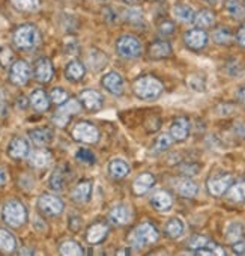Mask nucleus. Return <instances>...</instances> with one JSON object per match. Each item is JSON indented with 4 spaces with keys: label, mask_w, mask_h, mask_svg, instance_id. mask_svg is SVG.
<instances>
[{
    "label": "nucleus",
    "mask_w": 245,
    "mask_h": 256,
    "mask_svg": "<svg viewBox=\"0 0 245 256\" xmlns=\"http://www.w3.org/2000/svg\"><path fill=\"white\" fill-rule=\"evenodd\" d=\"M163 83L154 76H143L134 82V94L140 100H155L163 94Z\"/></svg>",
    "instance_id": "obj_1"
},
{
    "label": "nucleus",
    "mask_w": 245,
    "mask_h": 256,
    "mask_svg": "<svg viewBox=\"0 0 245 256\" xmlns=\"http://www.w3.org/2000/svg\"><path fill=\"white\" fill-rule=\"evenodd\" d=\"M160 238V234H158V229L152 224V223H142L139 224L131 236H130V244L134 247V248H143L146 246H151L154 242H157Z\"/></svg>",
    "instance_id": "obj_2"
},
{
    "label": "nucleus",
    "mask_w": 245,
    "mask_h": 256,
    "mask_svg": "<svg viewBox=\"0 0 245 256\" xmlns=\"http://www.w3.org/2000/svg\"><path fill=\"white\" fill-rule=\"evenodd\" d=\"M39 32L35 26L30 24H24L21 28H18L14 34V42L18 48L23 50H30L33 47H36L39 44Z\"/></svg>",
    "instance_id": "obj_3"
},
{
    "label": "nucleus",
    "mask_w": 245,
    "mask_h": 256,
    "mask_svg": "<svg viewBox=\"0 0 245 256\" xmlns=\"http://www.w3.org/2000/svg\"><path fill=\"white\" fill-rule=\"evenodd\" d=\"M2 217L3 220L9 224V226H21L26 218H27V212H26V208L21 202L18 200H9L3 205V210H2Z\"/></svg>",
    "instance_id": "obj_4"
},
{
    "label": "nucleus",
    "mask_w": 245,
    "mask_h": 256,
    "mask_svg": "<svg viewBox=\"0 0 245 256\" xmlns=\"http://www.w3.org/2000/svg\"><path fill=\"white\" fill-rule=\"evenodd\" d=\"M116 48H117V53L122 58H127V59H136L143 52L142 42L136 36H133V35L120 36L117 40V42H116Z\"/></svg>",
    "instance_id": "obj_5"
},
{
    "label": "nucleus",
    "mask_w": 245,
    "mask_h": 256,
    "mask_svg": "<svg viewBox=\"0 0 245 256\" xmlns=\"http://www.w3.org/2000/svg\"><path fill=\"white\" fill-rule=\"evenodd\" d=\"M72 136L78 142L92 145V144L98 142L99 132H98V128L90 122H78L72 130Z\"/></svg>",
    "instance_id": "obj_6"
},
{
    "label": "nucleus",
    "mask_w": 245,
    "mask_h": 256,
    "mask_svg": "<svg viewBox=\"0 0 245 256\" xmlns=\"http://www.w3.org/2000/svg\"><path fill=\"white\" fill-rule=\"evenodd\" d=\"M233 182V176L232 174H227V172H221V174H215L212 176L208 178V182H206V187H208V192L212 194V196H223L227 188L230 187V184Z\"/></svg>",
    "instance_id": "obj_7"
},
{
    "label": "nucleus",
    "mask_w": 245,
    "mask_h": 256,
    "mask_svg": "<svg viewBox=\"0 0 245 256\" xmlns=\"http://www.w3.org/2000/svg\"><path fill=\"white\" fill-rule=\"evenodd\" d=\"M80 110H81L80 102L77 100H69L68 102H65L63 106L59 107V110L56 112V114L53 118V122L57 126H65L69 122V119L72 118V114L78 113Z\"/></svg>",
    "instance_id": "obj_8"
},
{
    "label": "nucleus",
    "mask_w": 245,
    "mask_h": 256,
    "mask_svg": "<svg viewBox=\"0 0 245 256\" xmlns=\"http://www.w3.org/2000/svg\"><path fill=\"white\" fill-rule=\"evenodd\" d=\"M38 206L47 216H59L63 211V202L53 194H42L38 199Z\"/></svg>",
    "instance_id": "obj_9"
},
{
    "label": "nucleus",
    "mask_w": 245,
    "mask_h": 256,
    "mask_svg": "<svg viewBox=\"0 0 245 256\" xmlns=\"http://www.w3.org/2000/svg\"><path fill=\"white\" fill-rule=\"evenodd\" d=\"M9 78L14 84H18V86L26 84L30 78V68H29L27 62H24V60L14 62L9 70Z\"/></svg>",
    "instance_id": "obj_10"
},
{
    "label": "nucleus",
    "mask_w": 245,
    "mask_h": 256,
    "mask_svg": "<svg viewBox=\"0 0 245 256\" xmlns=\"http://www.w3.org/2000/svg\"><path fill=\"white\" fill-rule=\"evenodd\" d=\"M102 86L113 95H122L125 90V82H124V77H122L119 72H107L102 80H101Z\"/></svg>",
    "instance_id": "obj_11"
},
{
    "label": "nucleus",
    "mask_w": 245,
    "mask_h": 256,
    "mask_svg": "<svg viewBox=\"0 0 245 256\" xmlns=\"http://www.w3.org/2000/svg\"><path fill=\"white\" fill-rule=\"evenodd\" d=\"M187 47H190L191 50H202L206 47L208 44V34L203 29H191L185 34L184 36Z\"/></svg>",
    "instance_id": "obj_12"
},
{
    "label": "nucleus",
    "mask_w": 245,
    "mask_h": 256,
    "mask_svg": "<svg viewBox=\"0 0 245 256\" xmlns=\"http://www.w3.org/2000/svg\"><path fill=\"white\" fill-rule=\"evenodd\" d=\"M190 134V120L184 116L176 118L170 126V136L173 142H184Z\"/></svg>",
    "instance_id": "obj_13"
},
{
    "label": "nucleus",
    "mask_w": 245,
    "mask_h": 256,
    "mask_svg": "<svg viewBox=\"0 0 245 256\" xmlns=\"http://www.w3.org/2000/svg\"><path fill=\"white\" fill-rule=\"evenodd\" d=\"M155 182H157L155 176H154L152 174H149V172H145V174L139 175V176L134 180V182H133V190H134V193H136L137 196H142V194H146V193L155 186Z\"/></svg>",
    "instance_id": "obj_14"
},
{
    "label": "nucleus",
    "mask_w": 245,
    "mask_h": 256,
    "mask_svg": "<svg viewBox=\"0 0 245 256\" xmlns=\"http://www.w3.org/2000/svg\"><path fill=\"white\" fill-rule=\"evenodd\" d=\"M80 101L81 104L92 112H96L102 107V96L99 92L92 90V89H86L80 94Z\"/></svg>",
    "instance_id": "obj_15"
},
{
    "label": "nucleus",
    "mask_w": 245,
    "mask_h": 256,
    "mask_svg": "<svg viewBox=\"0 0 245 256\" xmlns=\"http://www.w3.org/2000/svg\"><path fill=\"white\" fill-rule=\"evenodd\" d=\"M108 217L116 224H128L133 220V211L127 205H117L110 211Z\"/></svg>",
    "instance_id": "obj_16"
},
{
    "label": "nucleus",
    "mask_w": 245,
    "mask_h": 256,
    "mask_svg": "<svg viewBox=\"0 0 245 256\" xmlns=\"http://www.w3.org/2000/svg\"><path fill=\"white\" fill-rule=\"evenodd\" d=\"M175 188H176V192L182 198H187V199H193L199 193V186L193 180H190V178H181V180H178L176 184H175Z\"/></svg>",
    "instance_id": "obj_17"
},
{
    "label": "nucleus",
    "mask_w": 245,
    "mask_h": 256,
    "mask_svg": "<svg viewBox=\"0 0 245 256\" xmlns=\"http://www.w3.org/2000/svg\"><path fill=\"white\" fill-rule=\"evenodd\" d=\"M35 77L38 82L41 83H47L51 80L53 77V65L48 59L41 58L39 60H36L35 64Z\"/></svg>",
    "instance_id": "obj_18"
},
{
    "label": "nucleus",
    "mask_w": 245,
    "mask_h": 256,
    "mask_svg": "<svg viewBox=\"0 0 245 256\" xmlns=\"http://www.w3.org/2000/svg\"><path fill=\"white\" fill-rule=\"evenodd\" d=\"M151 204H152V206H154L157 211H160V212H167V211L173 206V199H172V196H170L167 192L160 190V192H157V193L152 194Z\"/></svg>",
    "instance_id": "obj_19"
},
{
    "label": "nucleus",
    "mask_w": 245,
    "mask_h": 256,
    "mask_svg": "<svg viewBox=\"0 0 245 256\" xmlns=\"http://www.w3.org/2000/svg\"><path fill=\"white\" fill-rule=\"evenodd\" d=\"M149 56L152 59H164V58H169L172 54V46L167 42V41H154L151 46H149V50H148Z\"/></svg>",
    "instance_id": "obj_20"
},
{
    "label": "nucleus",
    "mask_w": 245,
    "mask_h": 256,
    "mask_svg": "<svg viewBox=\"0 0 245 256\" xmlns=\"http://www.w3.org/2000/svg\"><path fill=\"white\" fill-rule=\"evenodd\" d=\"M227 200L233 202V204H241L245 200V181L239 180L236 182H232L230 187L226 192Z\"/></svg>",
    "instance_id": "obj_21"
},
{
    "label": "nucleus",
    "mask_w": 245,
    "mask_h": 256,
    "mask_svg": "<svg viewBox=\"0 0 245 256\" xmlns=\"http://www.w3.org/2000/svg\"><path fill=\"white\" fill-rule=\"evenodd\" d=\"M108 174L114 178V180H124L128 174H130V166L125 160L120 158H114L108 164Z\"/></svg>",
    "instance_id": "obj_22"
},
{
    "label": "nucleus",
    "mask_w": 245,
    "mask_h": 256,
    "mask_svg": "<svg viewBox=\"0 0 245 256\" xmlns=\"http://www.w3.org/2000/svg\"><path fill=\"white\" fill-rule=\"evenodd\" d=\"M8 154L12 158H23L29 154V144L27 140L21 139V138H15L11 140L9 146H8Z\"/></svg>",
    "instance_id": "obj_23"
},
{
    "label": "nucleus",
    "mask_w": 245,
    "mask_h": 256,
    "mask_svg": "<svg viewBox=\"0 0 245 256\" xmlns=\"http://www.w3.org/2000/svg\"><path fill=\"white\" fill-rule=\"evenodd\" d=\"M92 193V182L90 181H81L77 184V187L72 190L71 196L75 202L78 204H86L90 198Z\"/></svg>",
    "instance_id": "obj_24"
},
{
    "label": "nucleus",
    "mask_w": 245,
    "mask_h": 256,
    "mask_svg": "<svg viewBox=\"0 0 245 256\" xmlns=\"http://www.w3.org/2000/svg\"><path fill=\"white\" fill-rule=\"evenodd\" d=\"M108 234V226L104 224V223H96V224H92L89 229H87V241L90 244H98L101 242Z\"/></svg>",
    "instance_id": "obj_25"
},
{
    "label": "nucleus",
    "mask_w": 245,
    "mask_h": 256,
    "mask_svg": "<svg viewBox=\"0 0 245 256\" xmlns=\"http://www.w3.org/2000/svg\"><path fill=\"white\" fill-rule=\"evenodd\" d=\"M29 138L32 139V142L35 145L44 146L53 140V132L50 130V128H36V130H32L29 133Z\"/></svg>",
    "instance_id": "obj_26"
},
{
    "label": "nucleus",
    "mask_w": 245,
    "mask_h": 256,
    "mask_svg": "<svg viewBox=\"0 0 245 256\" xmlns=\"http://www.w3.org/2000/svg\"><path fill=\"white\" fill-rule=\"evenodd\" d=\"M164 232H166V235H167L169 238H173V240L181 238V236L184 235V232H185V224H184V222H182L181 218L173 217V218H170V220L166 223Z\"/></svg>",
    "instance_id": "obj_27"
},
{
    "label": "nucleus",
    "mask_w": 245,
    "mask_h": 256,
    "mask_svg": "<svg viewBox=\"0 0 245 256\" xmlns=\"http://www.w3.org/2000/svg\"><path fill=\"white\" fill-rule=\"evenodd\" d=\"M29 162L33 168H47L51 163V154L45 150L32 151L29 154Z\"/></svg>",
    "instance_id": "obj_28"
},
{
    "label": "nucleus",
    "mask_w": 245,
    "mask_h": 256,
    "mask_svg": "<svg viewBox=\"0 0 245 256\" xmlns=\"http://www.w3.org/2000/svg\"><path fill=\"white\" fill-rule=\"evenodd\" d=\"M245 236V226L241 222H232L226 229V240L229 242H236L239 240H244Z\"/></svg>",
    "instance_id": "obj_29"
},
{
    "label": "nucleus",
    "mask_w": 245,
    "mask_h": 256,
    "mask_svg": "<svg viewBox=\"0 0 245 256\" xmlns=\"http://www.w3.org/2000/svg\"><path fill=\"white\" fill-rule=\"evenodd\" d=\"M173 14L182 23H194V18H196V12L193 11V8L184 4H178L173 8Z\"/></svg>",
    "instance_id": "obj_30"
},
{
    "label": "nucleus",
    "mask_w": 245,
    "mask_h": 256,
    "mask_svg": "<svg viewBox=\"0 0 245 256\" xmlns=\"http://www.w3.org/2000/svg\"><path fill=\"white\" fill-rule=\"evenodd\" d=\"M30 104L38 112H45L48 108V106H50L48 98H47V95H45V92L42 89H36V90L32 92V95H30Z\"/></svg>",
    "instance_id": "obj_31"
},
{
    "label": "nucleus",
    "mask_w": 245,
    "mask_h": 256,
    "mask_svg": "<svg viewBox=\"0 0 245 256\" xmlns=\"http://www.w3.org/2000/svg\"><path fill=\"white\" fill-rule=\"evenodd\" d=\"M65 74L69 80L72 82H77V80H81L86 74V68L83 66V64H80L78 60H72L66 65V70H65Z\"/></svg>",
    "instance_id": "obj_32"
},
{
    "label": "nucleus",
    "mask_w": 245,
    "mask_h": 256,
    "mask_svg": "<svg viewBox=\"0 0 245 256\" xmlns=\"http://www.w3.org/2000/svg\"><path fill=\"white\" fill-rule=\"evenodd\" d=\"M15 247H17L15 236L6 229H0V250L9 253V252H14Z\"/></svg>",
    "instance_id": "obj_33"
},
{
    "label": "nucleus",
    "mask_w": 245,
    "mask_h": 256,
    "mask_svg": "<svg viewBox=\"0 0 245 256\" xmlns=\"http://www.w3.org/2000/svg\"><path fill=\"white\" fill-rule=\"evenodd\" d=\"M214 23H215V16H214V12H211V11H208V10H203V11H200L199 14H196L194 24H196L199 29H208V28H211Z\"/></svg>",
    "instance_id": "obj_34"
},
{
    "label": "nucleus",
    "mask_w": 245,
    "mask_h": 256,
    "mask_svg": "<svg viewBox=\"0 0 245 256\" xmlns=\"http://www.w3.org/2000/svg\"><path fill=\"white\" fill-rule=\"evenodd\" d=\"M226 11L235 20H241L245 16V11L239 4V0H226Z\"/></svg>",
    "instance_id": "obj_35"
},
{
    "label": "nucleus",
    "mask_w": 245,
    "mask_h": 256,
    "mask_svg": "<svg viewBox=\"0 0 245 256\" xmlns=\"http://www.w3.org/2000/svg\"><path fill=\"white\" fill-rule=\"evenodd\" d=\"M65 182H66V176H65L63 168L56 169L54 174H53L51 178H50V187H51L53 190H56V192H60V190H63Z\"/></svg>",
    "instance_id": "obj_36"
},
{
    "label": "nucleus",
    "mask_w": 245,
    "mask_h": 256,
    "mask_svg": "<svg viewBox=\"0 0 245 256\" xmlns=\"http://www.w3.org/2000/svg\"><path fill=\"white\" fill-rule=\"evenodd\" d=\"M172 144H173V139H172L170 134H161V136L155 140V144H154V146H152L151 151H152L154 154L164 152L166 150H169V148L172 146Z\"/></svg>",
    "instance_id": "obj_37"
},
{
    "label": "nucleus",
    "mask_w": 245,
    "mask_h": 256,
    "mask_svg": "<svg viewBox=\"0 0 245 256\" xmlns=\"http://www.w3.org/2000/svg\"><path fill=\"white\" fill-rule=\"evenodd\" d=\"M60 253L65 256H80V254H83V248L75 241H65L60 246Z\"/></svg>",
    "instance_id": "obj_38"
},
{
    "label": "nucleus",
    "mask_w": 245,
    "mask_h": 256,
    "mask_svg": "<svg viewBox=\"0 0 245 256\" xmlns=\"http://www.w3.org/2000/svg\"><path fill=\"white\" fill-rule=\"evenodd\" d=\"M190 89L196 90V92H205L206 90V78L200 74H193L188 77L187 80Z\"/></svg>",
    "instance_id": "obj_39"
},
{
    "label": "nucleus",
    "mask_w": 245,
    "mask_h": 256,
    "mask_svg": "<svg viewBox=\"0 0 245 256\" xmlns=\"http://www.w3.org/2000/svg\"><path fill=\"white\" fill-rule=\"evenodd\" d=\"M17 10L24 12H33L39 8V0H12Z\"/></svg>",
    "instance_id": "obj_40"
},
{
    "label": "nucleus",
    "mask_w": 245,
    "mask_h": 256,
    "mask_svg": "<svg viewBox=\"0 0 245 256\" xmlns=\"http://www.w3.org/2000/svg\"><path fill=\"white\" fill-rule=\"evenodd\" d=\"M212 38H214V41H215L217 44H221V46H227V44L232 42V34H230V30L226 29V28L217 29V30L214 32Z\"/></svg>",
    "instance_id": "obj_41"
},
{
    "label": "nucleus",
    "mask_w": 245,
    "mask_h": 256,
    "mask_svg": "<svg viewBox=\"0 0 245 256\" xmlns=\"http://www.w3.org/2000/svg\"><path fill=\"white\" fill-rule=\"evenodd\" d=\"M75 158L77 160H80L81 163H87V164H93L95 163V154L92 152V151H89V150H86V148H80V150H77V154H75Z\"/></svg>",
    "instance_id": "obj_42"
},
{
    "label": "nucleus",
    "mask_w": 245,
    "mask_h": 256,
    "mask_svg": "<svg viewBox=\"0 0 245 256\" xmlns=\"http://www.w3.org/2000/svg\"><path fill=\"white\" fill-rule=\"evenodd\" d=\"M209 242V238L208 236H205V235H194L190 241H188V247L191 248V250H199V248H202V247H206V244Z\"/></svg>",
    "instance_id": "obj_43"
},
{
    "label": "nucleus",
    "mask_w": 245,
    "mask_h": 256,
    "mask_svg": "<svg viewBox=\"0 0 245 256\" xmlns=\"http://www.w3.org/2000/svg\"><path fill=\"white\" fill-rule=\"evenodd\" d=\"M125 20L131 24H136V26H140L143 24V14L140 11H136V10H130L128 12H125Z\"/></svg>",
    "instance_id": "obj_44"
},
{
    "label": "nucleus",
    "mask_w": 245,
    "mask_h": 256,
    "mask_svg": "<svg viewBox=\"0 0 245 256\" xmlns=\"http://www.w3.org/2000/svg\"><path fill=\"white\" fill-rule=\"evenodd\" d=\"M50 96H51V101L56 102V104H63L68 100V94L63 89H60V88H54L51 90V95Z\"/></svg>",
    "instance_id": "obj_45"
},
{
    "label": "nucleus",
    "mask_w": 245,
    "mask_h": 256,
    "mask_svg": "<svg viewBox=\"0 0 245 256\" xmlns=\"http://www.w3.org/2000/svg\"><path fill=\"white\" fill-rule=\"evenodd\" d=\"M12 60V52L8 47H2L0 48V64L3 66H8Z\"/></svg>",
    "instance_id": "obj_46"
},
{
    "label": "nucleus",
    "mask_w": 245,
    "mask_h": 256,
    "mask_svg": "<svg viewBox=\"0 0 245 256\" xmlns=\"http://www.w3.org/2000/svg\"><path fill=\"white\" fill-rule=\"evenodd\" d=\"M175 32V24L172 22H164L163 24H160V34L164 36H169Z\"/></svg>",
    "instance_id": "obj_47"
},
{
    "label": "nucleus",
    "mask_w": 245,
    "mask_h": 256,
    "mask_svg": "<svg viewBox=\"0 0 245 256\" xmlns=\"http://www.w3.org/2000/svg\"><path fill=\"white\" fill-rule=\"evenodd\" d=\"M8 110V104H6V94L5 90L0 88V116H5Z\"/></svg>",
    "instance_id": "obj_48"
},
{
    "label": "nucleus",
    "mask_w": 245,
    "mask_h": 256,
    "mask_svg": "<svg viewBox=\"0 0 245 256\" xmlns=\"http://www.w3.org/2000/svg\"><path fill=\"white\" fill-rule=\"evenodd\" d=\"M232 244H233V247H232L233 253H236V254H245V241L244 240H239V241L232 242Z\"/></svg>",
    "instance_id": "obj_49"
},
{
    "label": "nucleus",
    "mask_w": 245,
    "mask_h": 256,
    "mask_svg": "<svg viewBox=\"0 0 245 256\" xmlns=\"http://www.w3.org/2000/svg\"><path fill=\"white\" fill-rule=\"evenodd\" d=\"M236 41H238V44H239L241 47L245 48V24L239 28V30H238V34H236Z\"/></svg>",
    "instance_id": "obj_50"
},
{
    "label": "nucleus",
    "mask_w": 245,
    "mask_h": 256,
    "mask_svg": "<svg viewBox=\"0 0 245 256\" xmlns=\"http://www.w3.org/2000/svg\"><path fill=\"white\" fill-rule=\"evenodd\" d=\"M238 98L241 100V102H242V104H245V86L239 89V92H238Z\"/></svg>",
    "instance_id": "obj_51"
},
{
    "label": "nucleus",
    "mask_w": 245,
    "mask_h": 256,
    "mask_svg": "<svg viewBox=\"0 0 245 256\" xmlns=\"http://www.w3.org/2000/svg\"><path fill=\"white\" fill-rule=\"evenodd\" d=\"M5 180H6V178H5V174H3L2 169H0V186H2V184L5 182Z\"/></svg>",
    "instance_id": "obj_52"
},
{
    "label": "nucleus",
    "mask_w": 245,
    "mask_h": 256,
    "mask_svg": "<svg viewBox=\"0 0 245 256\" xmlns=\"http://www.w3.org/2000/svg\"><path fill=\"white\" fill-rule=\"evenodd\" d=\"M124 2H125V4H128V5H131V4H134V2H136V0H124Z\"/></svg>",
    "instance_id": "obj_53"
},
{
    "label": "nucleus",
    "mask_w": 245,
    "mask_h": 256,
    "mask_svg": "<svg viewBox=\"0 0 245 256\" xmlns=\"http://www.w3.org/2000/svg\"><path fill=\"white\" fill-rule=\"evenodd\" d=\"M205 2H208V4H214V2H217V0H205Z\"/></svg>",
    "instance_id": "obj_54"
}]
</instances>
